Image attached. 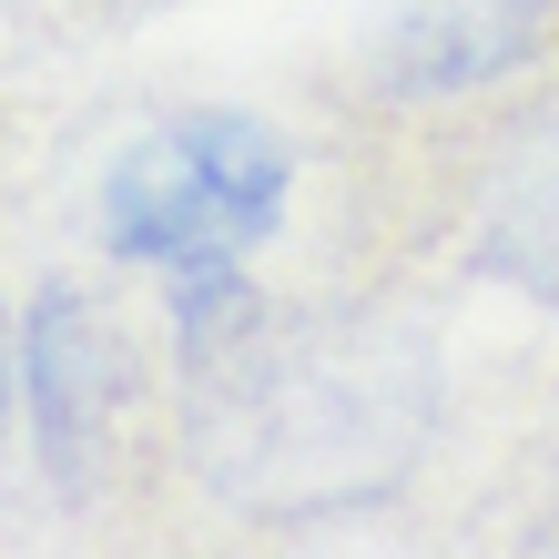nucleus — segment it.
<instances>
[{
  "label": "nucleus",
  "instance_id": "1",
  "mask_svg": "<svg viewBox=\"0 0 559 559\" xmlns=\"http://www.w3.org/2000/svg\"><path fill=\"white\" fill-rule=\"evenodd\" d=\"M295 153L254 112H193L133 143L103 183V245L122 265H204V254H254L285 224Z\"/></svg>",
  "mask_w": 559,
  "mask_h": 559
},
{
  "label": "nucleus",
  "instance_id": "2",
  "mask_svg": "<svg viewBox=\"0 0 559 559\" xmlns=\"http://www.w3.org/2000/svg\"><path fill=\"white\" fill-rule=\"evenodd\" d=\"M21 407H31V438H41V478L61 499H92L112 427L133 407V346H122L112 306L72 275H51L21 316Z\"/></svg>",
  "mask_w": 559,
  "mask_h": 559
},
{
  "label": "nucleus",
  "instance_id": "3",
  "mask_svg": "<svg viewBox=\"0 0 559 559\" xmlns=\"http://www.w3.org/2000/svg\"><path fill=\"white\" fill-rule=\"evenodd\" d=\"M549 41V0H417L407 21H386L367 82L386 103H457L509 72H530Z\"/></svg>",
  "mask_w": 559,
  "mask_h": 559
},
{
  "label": "nucleus",
  "instance_id": "4",
  "mask_svg": "<svg viewBox=\"0 0 559 559\" xmlns=\"http://www.w3.org/2000/svg\"><path fill=\"white\" fill-rule=\"evenodd\" d=\"M11 386H21V346L0 336V427H11Z\"/></svg>",
  "mask_w": 559,
  "mask_h": 559
},
{
  "label": "nucleus",
  "instance_id": "5",
  "mask_svg": "<svg viewBox=\"0 0 559 559\" xmlns=\"http://www.w3.org/2000/svg\"><path fill=\"white\" fill-rule=\"evenodd\" d=\"M103 11H122V21H153V11H193V0H103Z\"/></svg>",
  "mask_w": 559,
  "mask_h": 559
}]
</instances>
